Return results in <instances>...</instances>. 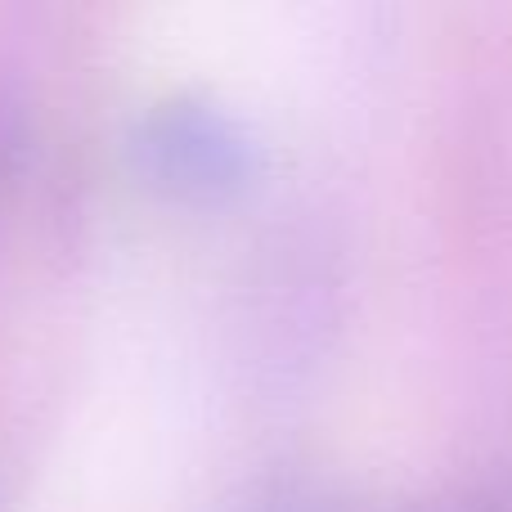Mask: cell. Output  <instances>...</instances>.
<instances>
[{
	"instance_id": "cell-1",
	"label": "cell",
	"mask_w": 512,
	"mask_h": 512,
	"mask_svg": "<svg viewBox=\"0 0 512 512\" xmlns=\"http://www.w3.org/2000/svg\"><path fill=\"white\" fill-rule=\"evenodd\" d=\"M131 162L176 203H225L256 176V144L207 95H167L131 126Z\"/></svg>"
},
{
	"instance_id": "cell-2",
	"label": "cell",
	"mask_w": 512,
	"mask_h": 512,
	"mask_svg": "<svg viewBox=\"0 0 512 512\" xmlns=\"http://www.w3.org/2000/svg\"><path fill=\"white\" fill-rule=\"evenodd\" d=\"M265 512H418L405 499H391L369 486H346V481H315L279 495Z\"/></svg>"
},
{
	"instance_id": "cell-3",
	"label": "cell",
	"mask_w": 512,
	"mask_h": 512,
	"mask_svg": "<svg viewBox=\"0 0 512 512\" xmlns=\"http://www.w3.org/2000/svg\"><path fill=\"white\" fill-rule=\"evenodd\" d=\"M441 512H512V463H490L468 477Z\"/></svg>"
},
{
	"instance_id": "cell-4",
	"label": "cell",
	"mask_w": 512,
	"mask_h": 512,
	"mask_svg": "<svg viewBox=\"0 0 512 512\" xmlns=\"http://www.w3.org/2000/svg\"><path fill=\"white\" fill-rule=\"evenodd\" d=\"M9 153H14V122H9V113L0 108V176H5V167H9Z\"/></svg>"
}]
</instances>
